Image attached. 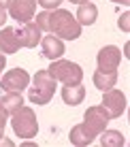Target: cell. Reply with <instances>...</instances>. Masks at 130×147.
<instances>
[{
	"label": "cell",
	"instance_id": "3957f363",
	"mask_svg": "<svg viewBox=\"0 0 130 147\" xmlns=\"http://www.w3.org/2000/svg\"><path fill=\"white\" fill-rule=\"evenodd\" d=\"M13 117H11V126H13V132L22 139H32L36 136L38 132V121H36V115L30 107H19L17 111H13Z\"/></svg>",
	"mask_w": 130,
	"mask_h": 147
},
{
	"label": "cell",
	"instance_id": "9c48e42d",
	"mask_svg": "<svg viewBox=\"0 0 130 147\" xmlns=\"http://www.w3.org/2000/svg\"><path fill=\"white\" fill-rule=\"evenodd\" d=\"M98 68L100 70H117L119 62H122V51L115 47V45H107L98 51Z\"/></svg>",
	"mask_w": 130,
	"mask_h": 147
},
{
	"label": "cell",
	"instance_id": "5b68a950",
	"mask_svg": "<svg viewBox=\"0 0 130 147\" xmlns=\"http://www.w3.org/2000/svg\"><path fill=\"white\" fill-rule=\"evenodd\" d=\"M100 107L107 111V115H109V119H115L119 117V115L126 111V96H124L119 90H107L102 96V105Z\"/></svg>",
	"mask_w": 130,
	"mask_h": 147
},
{
	"label": "cell",
	"instance_id": "30bf717a",
	"mask_svg": "<svg viewBox=\"0 0 130 147\" xmlns=\"http://www.w3.org/2000/svg\"><path fill=\"white\" fill-rule=\"evenodd\" d=\"M15 36L19 40V47H36L38 43H41V28L36 26V24H24L22 28L15 30Z\"/></svg>",
	"mask_w": 130,
	"mask_h": 147
},
{
	"label": "cell",
	"instance_id": "2e32d148",
	"mask_svg": "<svg viewBox=\"0 0 130 147\" xmlns=\"http://www.w3.org/2000/svg\"><path fill=\"white\" fill-rule=\"evenodd\" d=\"M96 17H98V9H96L94 2L79 4L77 15H75V19L79 22V26H92V24L96 22Z\"/></svg>",
	"mask_w": 130,
	"mask_h": 147
},
{
	"label": "cell",
	"instance_id": "4316f807",
	"mask_svg": "<svg viewBox=\"0 0 130 147\" xmlns=\"http://www.w3.org/2000/svg\"><path fill=\"white\" fill-rule=\"evenodd\" d=\"M71 2H75V4H86L88 0H71Z\"/></svg>",
	"mask_w": 130,
	"mask_h": 147
},
{
	"label": "cell",
	"instance_id": "8992f818",
	"mask_svg": "<svg viewBox=\"0 0 130 147\" xmlns=\"http://www.w3.org/2000/svg\"><path fill=\"white\" fill-rule=\"evenodd\" d=\"M83 124L90 128V132H92L94 136H98L104 128H107L109 115H107V111H104L100 105H96V107H90L86 111V115H83Z\"/></svg>",
	"mask_w": 130,
	"mask_h": 147
},
{
	"label": "cell",
	"instance_id": "4fadbf2b",
	"mask_svg": "<svg viewBox=\"0 0 130 147\" xmlns=\"http://www.w3.org/2000/svg\"><path fill=\"white\" fill-rule=\"evenodd\" d=\"M19 51V40L15 36V28L2 26L0 30V53H17Z\"/></svg>",
	"mask_w": 130,
	"mask_h": 147
},
{
	"label": "cell",
	"instance_id": "ac0fdd59",
	"mask_svg": "<svg viewBox=\"0 0 130 147\" xmlns=\"http://www.w3.org/2000/svg\"><path fill=\"white\" fill-rule=\"evenodd\" d=\"M0 102L7 109V113H13V111H17L24 105V96H22V92H7V96L0 98Z\"/></svg>",
	"mask_w": 130,
	"mask_h": 147
},
{
	"label": "cell",
	"instance_id": "e0dca14e",
	"mask_svg": "<svg viewBox=\"0 0 130 147\" xmlns=\"http://www.w3.org/2000/svg\"><path fill=\"white\" fill-rule=\"evenodd\" d=\"M98 136H100V145L102 147H124L126 145V136L119 132V130H107L104 128Z\"/></svg>",
	"mask_w": 130,
	"mask_h": 147
},
{
	"label": "cell",
	"instance_id": "484cf974",
	"mask_svg": "<svg viewBox=\"0 0 130 147\" xmlns=\"http://www.w3.org/2000/svg\"><path fill=\"white\" fill-rule=\"evenodd\" d=\"M9 2H11V0H0V7L7 9V7H9Z\"/></svg>",
	"mask_w": 130,
	"mask_h": 147
},
{
	"label": "cell",
	"instance_id": "ffe728a7",
	"mask_svg": "<svg viewBox=\"0 0 130 147\" xmlns=\"http://www.w3.org/2000/svg\"><path fill=\"white\" fill-rule=\"evenodd\" d=\"M7 119H9V113H7V109L2 107V102H0V139L4 136V126H7Z\"/></svg>",
	"mask_w": 130,
	"mask_h": 147
},
{
	"label": "cell",
	"instance_id": "277c9868",
	"mask_svg": "<svg viewBox=\"0 0 130 147\" xmlns=\"http://www.w3.org/2000/svg\"><path fill=\"white\" fill-rule=\"evenodd\" d=\"M56 81H62L64 85H73V83H81L83 79V68L77 62L71 60H51V66L47 68Z\"/></svg>",
	"mask_w": 130,
	"mask_h": 147
},
{
	"label": "cell",
	"instance_id": "7a4b0ae2",
	"mask_svg": "<svg viewBox=\"0 0 130 147\" xmlns=\"http://www.w3.org/2000/svg\"><path fill=\"white\" fill-rule=\"evenodd\" d=\"M53 94H56V79L49 75V70H38L34 75V85H30V102L34 105H47L51 102Z\"/></svg>",
	"mask_w": 130,
	"mask_h": 147
},
{
	"label": "cell",
	"instance_id": "d4e9b609",
	"mask_svg": "<svg viewBox=\"0 0 130 147\" xmlns=\"http://www.w3.org/2000/svg\"><path fill=\"white\" fill-rule=\"evenodd\" d=\"M111 2H115V4H130V0H111Z\"/></svg>",
	"mask_w": 130,
	"mask_h": 147
},
{
	"label": "cell",
	"instance_id": "7402d4cb",
	"mask_svg": "<svg viewBox=\"0 0 130 147\" xmlns=\"http://www.w3.org/2000/svg\"><path fill=\"white\" fill-rule=\"evenodd\" d=\"M117 26L124 30V32H128L130 30V13H124L122 17H119V22H117Z\"/></svg>",
	"mask_w": 130,
	"mask_h": 147
},
{
	"label": "cell",
	"instance_id": "d6986e66",
	"mask_svg": "<svg viewBox=\"0 0 130 147\" xmlns=\"http://www.w3.org/2000/svg\"><path fill=\"white\" fill-rule=\"evenodd\" d=\"M47 24H49V11L36 13V26L41 28V32H47Z\"/></svg>",
	"mask_w": 130,
	"mask_h": 147
},
{
	"label": "cell",
	"instance_id": "5bb4252c",
	"mask_svg": "<svg viewBox=\"0 0 130 147\" xmlns=\"http://www.w3.org/2000/svg\"><path fill=\"white\" fill-rule=\"evenodd\" d=\"M83 98H86V88L81 83H73L62 88V100L71 107H77L79 102H83Z\"/></svg>",
	"mask_w": 130,
	"mask_h": 147
},
{
	"label": "cell",
	"instance_id": "6da1fadb",
	"mask_svg": "<svg viewBox=\"0 0 130 147\" xmlns=\"http://www.w3.org/2000/svg\"><path fill=\"white\" fill-rule=\"evenodd\" d=\"M47 32H53L58 38L75 40V38L81 36V26H79V22L75 19V15H71V11L53 9V11H49Z\"/></svg>",
	"mask_w": 130,
	"mask_h": 147
},
{
	"label": "cell",
	"instance_id": "603a6c76",
	"mask_svg": "<svg viewBox=\"0 0 130 147\" xmlns=\"http://www.w3.org/2000/svg\"><path fill=\"white\" fill-rule=\"evenodd\" d=\"M7 9H2V7H0V28H2L4 26V22H7Z\"/></svg>",
	"mask_w": 130,
	"mask_h": 147
},
{
	"label": "cell",
	"instance_id": "44dd1931",
	"mask_svg": "<svg viewBox=\"0 0 130 147\" xmlns=\"http://www.w3.org/2000/svg\"><path fill=\"white\" fill-rule=\"evenodd\" d=\"M38 4H41L43 9H47V11H53V9H58L60 4H62V0H36Z\"/></svg>",
	"mask_w": 130,
	"mask_h": 147
},
{
	"label": "cell",
	"instance_id": "ba28073f",
	"mask_svg": "<svg viewBox=\"0 0 130 147\" xmlns=\"http://www.w3.org/2000/svg\"><path fill=\"white\" fill-rule=\"evenodd\" d=\"M9 15L19 24H28L36 13V0H11L9 2Z\"/></svg>",
	"mask_w": 130,
	"mask_h": 147
},
{
	"label": "cell",
	"instance_id": "7c38bea8",
	"mask_svg": "<svg viewBox=\"0 0 130 147\" xmlns=\"http://www.w3.org/2000/svg\"><path fill=\"white\" fill-rule=\"evenodd\" d=\"M68 139H71V143H73V145H77V147H86V145L92 143L96 136L90 132V128L81 121V124H77V126H73V128H71V132H68Z\"/></svg>",
	"mask_w": 130,
	"mask_h": 147
},
{
	"label": "cell",
	"instance_id": "52a82bcc",
	"mask_svg": "<svg viewBox=\"0 0 130 147\" xmlns=\"http://www.w3.org/2000/svg\"><path fill=\"white\" fill-rule=\"evenodd\" d=\"M0 85H2L4 92H24L30 85V75L24 68H13L2 77Z\"/></svg>",
	"mask_w": 130,
	"mask_h": 147
},
{
	"label": "cell",
	"instance_id": "cb8c5ba5",
	"mask_svg": "<svg viewBox=\"0 0 130 147\" xmlns=\"http://www.w3.org/2000/svg\"><path fill=\"white\" fill-rule=\"evenodd\" d=\"M7 66V60H4V53H0V75H2V68Z\"/></svg>",
	"mask_w": 130,
	"mask_h": 147
},
{
	"label": "cell",
	"instance_id": "8fae6325",
	"mask_svg": "<svg viewBox=\"0 0 130 147\" xmlns=\"http://www.w3.org/2000/svg\"><path fill=\"white\" fill-rule=\"evenodd\" d=\"M41 45H43V55L47 60H58V58L64 55V51H66L62 38H58L56 34H47V36H43Z\"/></svg>",
	"mask_w": 130,
	"mask_h": 147
},
{
	"label": "cell",
	"instance_id": "9a60e30c",
	"mask_svg": "<svg viewBox=\"0 0 130 147\" xmlns=\"http://www.w3.org/2000/svg\"><path fill=\"white\" fill-rule=\"evenodd\" d=\"M92 81L100 92H107V90H111L113 85L117 83V70H100L98 68L96 73H94Z\"/></svg>",
	"mask_w": 130,
	"mask_h": 147
}]
</instances>
